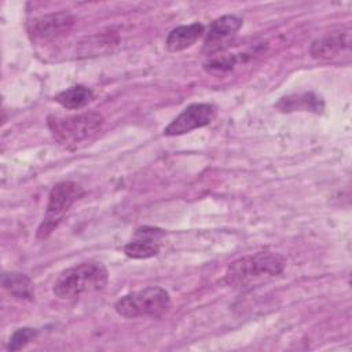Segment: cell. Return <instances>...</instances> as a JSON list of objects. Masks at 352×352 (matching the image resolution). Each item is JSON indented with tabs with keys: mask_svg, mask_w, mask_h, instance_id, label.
I'll use <instances>...</instances> for the list:
<instances>
[{
	"mask_svg": "<svg viewBox=\"0 0 352 352\" xmlns=\"http://www.w3.org/2000/svg\"><path fill=\"white\" fill-rule=\"evenodd\" d=\"M36 337H37V330L36 329H30V327L18 329L10 337L7 349L8 351H19L23 346H26L30 341H33Z\"/></svg>",
	"mask_w": 352,
	"mask_h": 352,
	"instance_id": "cell-14",
	"label": "cell"
},
{
	"mask_svg": "<svg viewBox=\"0 0 352 352\" xmlns=\"http://www.w3.org/2000/svg\"><path fill=\"white\" fill-rule=\"evenodd\" d=\"M235 65V56L234 55H216L212 56L206 63L205 67L208 72H227L231 70Z\"/></svg>",
	"mask_w": 352,
	"mask_h": 352,
	"instance_id": "cell-15",
	"label": "cell"
},
{
	"mask_svg": "<svg viewBox=\"0 0 352 352\" xmlns=\"http://www.w3.org/2000/svg\"><path fill=\"white\" fill-rule=\"evenodd\" d=\"M170 308L169 293L160 286H148L122 296L114 304L122 318H160Z\"/></svg>",
	"mask_w": 352,
	"mask_h": 352,
	"instance_id": "cell-3",
	"label": "cell"
},
{
	"mask_svg": "<svg viewBox=\"0 0 352 352\" xmlns=\"http://www.w3.org/2000/svg\"><path fill=\"white\" fill-rule=\"evenodd\" d=\"M242 22V18L236 15H223L214 19L206 33L205 50H219L220 44H223L227 38L234 36L241 29Z\"/></svg>",
	"mask_w": 352,
	"mask_h": 352,
	"instance_id": "cell-10",
	"label": "cell"
},
{
	"mask_svg": "<svg viewBox=\"0 0 352 352\" xmlns=\"http://www.w3.org/2000/svg\"><path fill=\"white\" fill-rule=\"evenodd\" d=\"M107 268L99 261H84L62 271L54 282L52 292L60 300H76L95 293L107 285Z\"/></svg>",
	"mask_w": 352,
	"mask_h": 352,
	"instance_id": "cell-1",
	"label": "cell"
},
{
	"mask_svg": "<svg viewBox=\"0 0 352 352\" xmlns=\"http://www.w3.org/2000/svg\"><path fill=\"white\" fill-rule=\"evenodd\" d=\"M94 99V92L85 87V85H73L70 88H66L60 91L55 100L65 109H81L87 106Z\"/></svg>",
	"mask_w": 352,
	"mask_h": 352,
	"instance_id": "cell-13",
	"label": "cell"
},
{
	"mask_svg": "<svg viewBox=\"0 0 352 352\" xmlns=\"http://www.w3.org/2000/svg\"><path fill=\"white\" fill-rule=\"evenodd\" d=\"M103 125L102 114L87 111L66 117H48V126L54 138L65 144H77L98 133Z\"/></svg>",
	"mask_w": 352,
	"mask_h": 352,
	"instance_id": "cell-4",
	"label": "cell"
},
{
	"mask_svg": "<svg viewBox=\"0 0 352 352\" xmlns=\"http://www.w3.org/2000/svg\"><path fill=\"white\" fill-rule=\"evenodd\" d=\"M74 25V16L69 12H52L33 18L29 22L28 30L36 41H51L67 34Z\"/></svg>",
	"mask_w": 352,
	"mask_h": 352,
	"instance_id": "cell-7",
	"label": "cell"
},
{
	"mask_svg": "<svg viewBox=\"0 0 352 352\" xmlns=\"http://www.w3.org/2000/svg\"><path fill=\"white\" fill-rule=\"evenodd\" d=\"M217 114V107L212 103H192L187 106L164 129L165 136H180L194 129L209 125Z\"/></svg>",
	"mask_w": 352,
	"mask_h": 352,
	"instance_id": "cell-6",
	"label": "cell"
},
{
	"mask_svg": "<svg viewBox=\"0 0 352 352\" xmlns=\"http://www.w3.org/2000/svg\"><path fill=\"white\" fill-rule=\"evenodd\" d=\"M204 33H205V26L198 22L177 26L173 30H170V33L168 34L165 40V45L168 51L179 52L194 45Z\"/></svg>",
	"mask_w": 352,
	"mask_h": 352,
	"instance_id": "cell-11",
	"label": "cell"
},
{
	"mask_svg": "<svg viewBox=\"0 0 352 352\" xmlns=\"http://www.w3.org/2000/svg\"><path fill=\"white\" fill-rule=\"evenodd\" d=\"M351 48V30L341 29L312 41L309 54L318 59H333Z\"/></svg>",
	"mask_w": 352,
	"mask_h": 352,
	"instance_id": "cell-9",
	"label": "cell"
},
{
	"mask_svg": "<svg viewBox=\"0 0 352 352\" xmlns=\"http://www.w3.org/2000/svg\"><path fill=\"white\" fill-rule=\"evenodd\" d=\"M286 260L274 252H257L243 256L231 263L224 274V283L232 287L252 286L265 278H272L283 272Z\"/></svg>",
	"mask_w": 352,
	"mask_h": 352,
	"instance_id": "cell-2",
	"label": "cell"
},
{
	"mask_svg": "<svg viewBox=\"0 0 352 352\" xmlns=\"http://www.w3.org/2000/svg\"><path fill=\"white\" fill-rule=\"evenodd\" d=\"M3 287L15 298L32 301L34 298L33 283L29 276L21 272H6L3 275Z\"/></svg>",
	"mask_w": 352,
	"mask_h": 352,
	"instance_id": "cell-12",
	"label": "cell"
},
{
	"mask_svg": "<svg viewBox=\"0 0 352 352\" xmlns=\"http://www.w3.org/2000/svg\"><path fill=\"white\" fill-rule=\"evenodd\" d=\"M165 232L155 227H140L135 231L133 239L129 241L124 252L128 257L142 260V258H150L160 253L161 249V241L164 238Z\"/></svg>",
	"mask_w": 352,
	"mask_h": 352,
	"instance_id": "cell-8",
	"label": "cell"
},
{
	"mask_svg": "<svg viewBox=\"0 0 352 352\" xmlns=\"http://www.w3.org/2000/svg\"><path fill=\"white\" fill-rule=\"evenodd\" d=\"M84 195V190L76 182L56 183L48 195V204L44 219L37 228V238L45 239L62 221L70 206Z\"/></svg>",
	"mask_w": 352,
	"mask_h": 352,
	"instance_id": "cell-5",
	"label": "cell"
}]
</instances>
